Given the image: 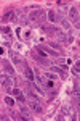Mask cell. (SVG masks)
Instances as JSON below:
<instances>
[{
    "label": "cell",
    "instance_id": "cell-11",
    "mask_svg": "<svg viewBox=\"0 0 80 121\" xmlns=\"http://www.w3.org/2000/svg\"><path fill=\"white\" fill-rule=\"evenodd\" d=\"M54 71H58V73H61V76H62V78L66 76V74H64V71H62L61 68H54Z\"/></svg>",
    "mask_w": 80,
    "mask_h": 121
},
{
    "label": "cell",
    "instance_id": "cell-12",
    "mask_svg": "<svg viewBox=\"0 0 80 121\" xmlns=\"http://www.w3.org/2000/svg\"><path fill=\"white\" fill-rule=\"evenodd\" d=\"M13 94H15V95H21V91H19V89H15Z\"/></svg>",
    "mask_w": 80,
    "mask_h": 121
},
{
    "label": "cell",
    "instance_id": "cell-13",
    "mask_svg": "<svg viewBox=\"0 0 80 121\" xmlns=\"http://www.w3.org/2000/svg\"><path fill=\"white\" fill-rule=\"evenodd\" d=\"M2 32H7V34H8V32H10V28H2Z\"/></svg>",
    "mask_w": 80,
    "mask_h": 121
},
{
    "label": "cell",
    "instance_id": "cell-10",
    "mask_svg": "<svg viewBox=\"0 0 80 121\" xmlns=\"http://www.w3.org/2000/svg\"><path fill=\"white\" fill-rule=\"evenodd\" d=\"M5 102L8 103V105H15V102H13V100H11L10 97H7V99H5Z\"/></svg>",
    "mask_w": 80,
    "mask_h": 121
},
{
    "label": "cell",
    "instance_id": "cell-1",
    "mask_svg": "<svg viewBox=\"0 0 80 121\" xmlns=\"http://www.w3.org/2000/svg\"><path fill=\"white\" fill-rule=\"evenodd\" d=\"M29 19L34 21V23L42 21V19H43V11H42V10H34L32 13H29Z\"/></svg>",
    "mask_w": 80,
    "mask_h": 121
},
{
    "label": "cell",
    "instance_id": "cell-9",
    "mask_svg": "<svg viewBox=\"0 0 80 121\" xmlns=\"http://www.w3.org/2000/svg\"><path fill=\"white\" fill-rule=\"evenodd\" d=\"M79 71H80V61L75 65V68H74V73H79Z\"/></svg>",
    "mask_w": 80,
    "mask_h": 121
},
{
    "label": "cell",
    "instance_id": "cell-5",
    "mask_svg": "<svg viewBox=\"0 0 80 121\" xmlns=\"http://www.w3.org/2000/svg\"><path fill=\"white\" fill-rule=\"evenodd\" d=\"M2 84L5 86V89H10V86H11V84H10V79L7 78V76H3V78H2Z\"/></svg>",
    "mask_w": 80,
    "mask_h": 121
},
{
    "label": "cell",
    "instance_id": "cell-4",
    "mask_svg": "<svg viewBox=\"0 0 80 121\" xmlns=\"http://www.w3.org/2000/svg\"><path fill=\"white\" fill-rule=\"evenodd\" d=\"M69 16H71L72 21H77V18H79V11H77V8H71L69 10Z\"/></svg>",
    "mask_w": 80,
    "mask_h": 121
},
{
    "label": "cell",
    "instance_id": "cell-7",
    "mask_svg": "<svg viewBox=\"0 0 80 121\" xmlns=\"http://www.w3.org/2000/svg\"><path fill=\"white\" fill-rule=\"evenodd\" d=\"M48 16H50V21H51V23H54V21H56V15H54V11H53V10H50Z\"/></svg>",
    "mask_w": 80,
    "mask_h": 121
},
{
    "label": "cell",
    "instance_id": "cell-2",
    "mask_svg": "<svg viewBox=\"0 0 80 121\" xmlns=\"http://www.w3.org/2000/svg\"><path fill=\"white\" fill-rule=\"evenodd\" d=\"M15 18H16L15 10H8V11H7V15H3V16H2V23H7V21H10V19H15Z\"/></svg>",
    "mask_w": 80,
    "mask_h": 121
},
{
    "label": "cell",
    "instance_id": "cell-6",
    "mask_svg": "<svg viewBox=\"0 0 80 121\" xmlns=\"http://www.w3.org/2000/svg\"><path fill=\"white\" fill-rule=\"evenodd\" d=\"M26 78L29 81H34V74H32V71H30L29 68H26Z\"/></svg>",
    "mask_w": 80,
    "mask_h": 121
},
{
    "label": "cell",
    "instance_id": "cell-8",
    "mask_svg": "<svg viewBox=\"0 0 80 121\" xmlns=\"http://www.w3.org/2000/svg\"><path fill=\"white\" fill-rule=\"evenodd\" d=\"M18 102H21V103H24V102H26L24 95H18Z\"/></svg>",
    "mask_w": 80,
    "mask_h": 121
},
{
    "label": "cell",
    "instance_id": "cell-3",
    "mask_svg": "<svg viewBox=\"0 0 80 121\" xmlns=\"http://www.w3.org/2000/svg\"><path fill=\"white\" fill-rule=\"evenodd\" d=\"M29 107L34 110V112H37V113H42V105H38L37 102H30L29 103Z\"/></svg>",
    "mask_w": 80,
    "mask_h": 121
}]
</instances>
